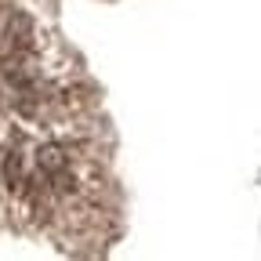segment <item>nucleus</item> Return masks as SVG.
<instances>
[{"mask_svg": "<svg viewBox=\"0 0 261 261\" xmlns=\"http://www.w3.org/2000/svg\"><path fill=\"white\" fill-rule=\"evenodd\" d=\"M4 47H18V51H29V47H33V22H29L22 11H11V18H8Z\"/></svg>", "mask_w": 261, "mask_h": 261, "instance_id": "nucleus-1", "label": "nucleus"}, {"mask_svg": "<svg viewBox=\"0 0 261 261\" xmlns=\"http://www.w3.org/2000/svg\"><path fill=\"white\" fill-rule=\"evenodd\" d=\"M37 167L44 171V178H51V174H58V171L69 167V160H65V152H62L58 145H44V149L37 152Z\"/></svg>", "mask_w": 261, "mask_h": 261, "instance_id": "nucleus-2", "label": "nucleus"}, {"mask_svg": "<svg viewBox=\"0 0 261 261\" xmlns=\"http://www.w3.org/2000/svg\"><path fill=\"white\" fill-rule=\"evenodd\" d=\"M4 181H8V189H18L22 185V160L15 152L4 160Z\"/></svg>", "mask_w": 261, "mask_h": 261, "instance_id": "nucleus-3", "label": "nucleus"}]
</instances>
